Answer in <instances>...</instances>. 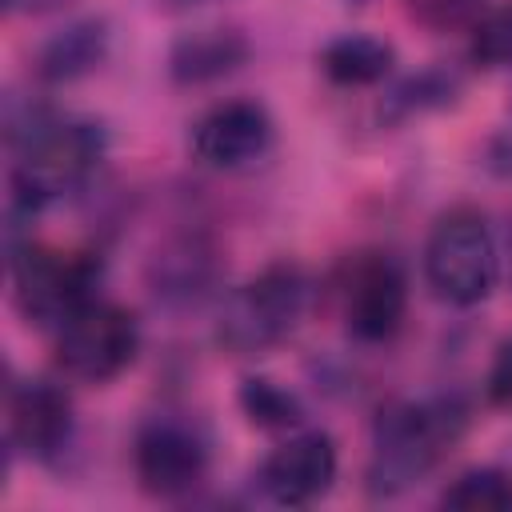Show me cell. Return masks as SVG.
Segmentation results:
<instances>
[{
	"label": "cell",
	"mask_w": 512,
	"mask_h": 512,
	"mask_svg": "<svg viewBox=\"0 0 512 512\" xmlns=\"http://www.w3.org/2000/svg\"><path fill=\"white\" fill-rule=\"evenodd\" d=\"M468 404L456 392L404 396L380 408L372 424V456H368V492L376 500L400 496L416 480H424L468 432Z\"/></svg>",
	"instance_id": "cell-1"
},
{
	"label": "cell",
	"mask_w": 512,
	"mask_h": 512,
	"mask_svg": "<svg viewBox=\"0 0 512 512\" xmlns=\"http://www.w3.org/2000/svg\"><path fill=\"white\" fill-rule=\"evenodd\" d=\"M108 152V132L88 116L52 112L16 152H12V208L40 216L48 204L84 188Z\"/></svg>",
	"instance_id": "cell-2"
},
{
	"label": "cell",
	"mask_w": 512,
	"mask_h": 512,
	"mask_svg": "<svg viewBox=\"0 0 512 512\" xmlns=\"http://www.w3.org/2000/svg\"><path fill=\"white\" fill-rule=\"evenodd\" d=\"M308 308V276L292 260L260 268L232 288L216 316V344L232 356H260L276 348Z\"/></svg>",
	"instance_id": "cell-3"
},
{
	"label": "cell",
	"mask_w": 512,
	"mask_h": 512,
	"mask_svg": "<svg viewBox=\"0 0 512 512\" xmlns=\"http://www.w3.org/2000/svg\"><path fill=\"white\" fill-rule=\"evenodd\" d=\"M500 280V248L480 208H448L424 240V284L452 308H476Z\"/></svg>",
	"instance_id": "cell-4"
},
{
	"label": "cell",
	"mask_w": 512,
	"mask_h": 512,
	"mask_svg": "<svg viewBox=\"0 0 512 512\" xmlns=\"http://www.w3.org/2000/svg\"><path fill=\"white\" fill-rule=\"evenodd\" d=\"M8 272L20 312L44 332H56L72 312L100 296V260L92 252H60L32 236L8 244Z\"/></svg>",
	"instance_id": "cell-5"
},
{
	"label": "cell",
	"mask_w": 512,
	"mask_h": 512,
	"mask_svg": "<svg viewBox=\"0 0 512 512\" xmlns=\"http://www.w3.org/2000/svg\"><path fill=\"white\" fill-rule=\"evenodd\" d=\"M56 368L80 384L116 380L140 352V324L116 300H88L56 332Z\"/></svg>",
	"instance_id": "cell-6"
},
{
	"label": "cell",
	"mask_w": 512,
	"mask_h": 512,
	"mask_svg": "<svg viewBox=\"0 0 512 512\" xmlns=\"http://www.w3.org/2000/svg\"><path fill=\"white\" fill-rule=\"evenodd\" d=\"M208 460H212V448L196 420L164 412V416H148L136 428L132 468L148 496L176 500L192 492L208 476Z\"/></svg>",
	"instance_id": "cell-7"
},
{
	"label": "cell",
	"mask_w": 512,
	"mask_h": 512,
	"mask_svg": "<svg viewBox=\"0 0 512 512\" xmlns=\"http://www.w3.org/2000/svg\"><path fill=\"white\" fill-rule=\"evenodd\" d=\"M408 312V276L396 256L368 252L344 280V328L360 344H384L400 332Z\"/></svg>",
	"instance_id": "cell-8"
},
{
	"label": "cell",
	"mask_w": 512,
	"mask_h": 512,
	"mask_svg": "<svg viewBox=\"0 0 512 512\" xmlns=\"http://www.w3.org/2000/svg\"><path fill=\"white\" fill-rule=\"evenodd\" d=\"M276 140V124L260 100H220L192 124V156L204 168L236 172L268 156Z\"/></svg>",
	"instance_id": "cell-9"
},
{
	"label": "cell",
	"mask_w": 512,
	"mask_h": 512,
	"mask_svg": "<svg viewBox=\"0 0 512 512\" xmlns=\"http://www.w3.org/2000/svg\"><path fill=\"white\" fill-rule=\"evenodd\" d=\"M336 444L328 432H292L284 444H276L260 468H256V484L272 504L284 508H304L312 500H320L332 480H336Z\"/></svg>",
	"instance_id": "cell-10"
},
{
	"label": "cell",
	"mask_w": 512,
	"mask_h": 512,
	"mask_svg": "<svg viewBox=\"0 0 512 512\" xmlns=\"http://www.w3.org/2000/svg\"><path fill=\"white\" fill-rule=\"evenodd\" d=\"M72 400L52 380H16L8 388V444L40 464H56L72 444Z\"/></svg>",
	"instance_id": "cell-11"
},
{
	"label": "cell",
	"mask_w": 512,
	"mask_h": 512,
	"mask_svg": "<svg viewBox=\"0 0 512 512\" xmlns=\"http://www.w3.org/2000/svg\"><path fill=\"white\" fill-rule=\"evenodd\" d=\"M216 276H220L216 248L208 240H200V236H176V240H168L152 256V264H148L152 292L164 304H176V308L200 304L212 292Z\"/></svg>",
	"instance_id": "cell-12"
},
{
	"label": "cell",
	"mask_w": 512,
	"mask_h": 512,
	"mask_svg": "<svg viewBox=\"0 0 512 512\" xmlns=\"http://www.w3.org/2000/svg\"><path fill=\"white\" fill-rule=\"evenodd\" d=\"M252 56V44L240 28H192L168 48V76L176 84H212L240 72Z\"/></svg>",
	"instance_id": "cell-13"
},
{
	"label": "cell",
	"mask_w": 512,
	"mask_h": 512,
	"mask_svg": "<svg viewBox=\"0 0 512 512\" xmlns=\"http://www.w3.org/2000/svg\"><path fill=\"white\" fill-rule=\"evenodd\" d=\"M112 28L104 16H84L52 32L36 52V76L44 84H72L108 60Z\"/></svg>",
	"instance_id": "cell-14"
},
{
	"label": "cell",
	"mask_w": 512,
	"mask_h": 512,
	"mask_svg": "<svg viewBox=\"0 0 512 512\" xmlns=\"http://www.w3.org/2000/svg\"><path fill=\"white\" fill-rule=\"evenodd\" d=\"M396 64V52L388 40L380 36H368V32H344L336 40L324 44L320 52V68L332 84H344V88H368V84H380L388 80Z\"/></svg>",
	"instance_id": "cell-15"
},
{
	"label": "cell",
	"mask_w": 512,
	"mask_h": 512,
	"mask_svg": "<svg viewBox=\"0 0 512 512\" xmlns=\"http://www.w3.org/2000/svg\"><path fill=\"white\" fill-rule=\"evenodd\" d=\"M240 408L256 428H272V432H296L308 420L300 396L268 376H248L240 384Z\"/></svg>",
	"instance_id": "cell-16"
},
{
	"label": "cell",
	"mask_w": 512,
	"mask_h": 512,
	"mask_svg": "<svg viewBox=\"0 0 512 512\" xmlns=\"http://www.w3.org/2000/svg\"><path fill=\"white\" fill-rule=\"evenodd\" d=\"M440 504L456 512H508L512 476L504 468H468L440 492Z\"/></svg>",
	"instance_id": "cell-17"
},
{
	"label": "cell",
	"mask_w": 512,
	"mask_h": 512,
	"mask_svg": "<svg viewBox=\"0 0 512 512\" xmlns=\"http://www.w3.org/2000/svg\"><path fill=\"white\" fill-rule=\"evenodd\" d=\"M468 56L476 68H488V72L512 68V0L492 4L472 20Z\"/></svg>",
	"instance_id": "cell-18"
},
{
	"label": "cell",
	"mask_w": 512,
	"mask_h": 512,
	"mask_svg": "<svg viewBox=\"0 0 512 512\" xmlns=\"http://www.w3.org/2000/svg\"><path fill=\"white\" fill-rule=\"evenodd\" d=\"M460 80L444 68H428L412 80H404L392 96H388V116H412V112H424V108H440L456 96Z\"/></svg>",
	"instance_id": "cell-19"
},
{
	"label": "cell",
	"mask_w": 512,
	"mask_h": 512,
	"mask_svg": "<svg viewBox=\"0 0 512 512\" xmlns=\"http://www.w3.org/2000/svg\"><path fill=\"white\" fill-rule=\"evenodd\" d=\"M412 8L420 20L448 28V24H472L484 12V0H412Z\"/></svg>",
	"instance_id": "cell-20"
},
{
	"label": "cell",
	"mask_w": 512,
	"mask_h": 512,
	"mask_svg": "<svg viewBox=\"0 0 512 512\" xmlns=\"http://www.w3.org/2000/svg\"><path fill=\"white\" fill-rule=\"evenodd\" d=\"M484 392H488L492 404H512V336L496 348L492 368L484 376Z\"/></svg>",
	"instance_id": "cell-21"
},
{
	"label": "cell",
	"mask_w": 512,
	"mask_h": 512,
	"mask_svg": "<svg viewBox=\"0 0 512 512\" xmlns=\"http://www.w3.org/2000/svg\"><path fill=\"white\" fill-rule=\"evenodd\" d=\"M68 4H76V0H4V8L12 16H48V12H60Z\"/></svg>",
	"instance_id": "cell-22"
},
{
	"label": "cell",
	"mask_w": 512,
	"mask_h": 512,
	"mask_svg": "<svg viewBox=\"0 0 512 512\" xmlns=\"http://www.w3.org/2000/svg\"><path fill=\"white\" fill-rule=\"evenodd\" d=\"M172 8H200V4H216V0H168Z\"/></svg>",
	"instance_id": "cell-23"
}]
</instances>
